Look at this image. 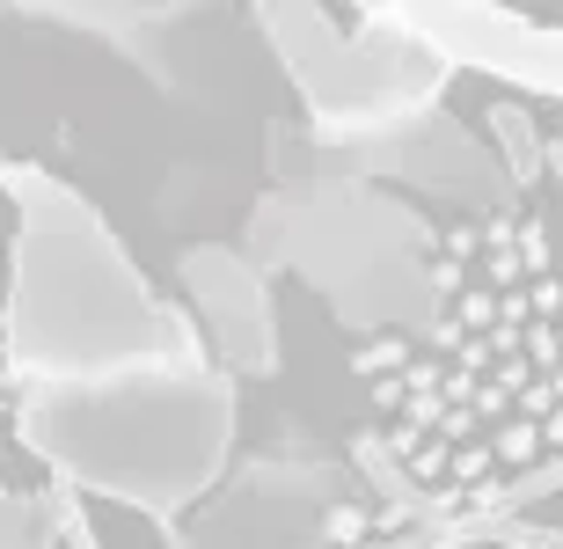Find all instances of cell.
<instances>
[{"mask_svg": "<svg viewBox=\"0 0 563 549\" xmlns=\"http://www.w3.org/2000/svg\"><path fill=\"white\" fill-rule=\"evenodd\" d=\"M15 396H22V381L8 366V338H0V418H15Z\"/></svg>", "mask_w": 563, "mask_h": 549, "instance_id": "7", "label": "cell"}, {"mask_svg": "<svg viewBox=\"0 0 563 549\" xmlns=\"http://www.w3.org/2000/svg\"><path fill=\"white\" fill-rule=\"evenodd\" d=\"M15 432L66 484L168 513L206 484L228 447V381L198 360L96 381H30L15 396Z\"/></svg>", "mask_w": 563, "mask_h": 549, "instance_id": "3", "label": "cell"}, {"mask_svg": "<svg viewBox=\"0 0 563 549\" xmlns=\"http://www.w3.org/2000/svg\"><path fill=\"white\" fill-rule=\"evenodd\" d=\"M8 198H15V278L0 338L22 388L190 360V330L154 300V286L132 272V256L81 190L44 169H8Z\"/></svg>", "mask_w": 563, "mask_h": 549, "instance_id": "2", "label": "cell"}, {"mask_svg": "<svg viewBox=\"0 0 563 549\" xmlns=\"http://www.w3.org/2000/svg\"><path fill=\"white\" fill-rule=\"evenodd\" d=\"M0 549H30V513L0 498Z\"/></svg>", "mask_w": 563, "mask_h": 549, "instance_id": "6", "label": "cell"}, {"mask_svg": "<svg viewBox=\"0 0 563 549\" xmlns=\"http://www.w3.org/2000/svg\"><path fill=\"white\" fill-rule=\"evenodd\" d=\"M0 8L81 22V30H103V37H146V30H162V22H184L198 0H0Z\"/></svg>", "mask_w": 563, "mask_h": 549, "instance_id": "5", "label": "cell"}, {"mask_svg": "<svg viewBox=\"0 0 563 549\" xmlns=\"http://www.w3.org/2000/svg\"><path fill=\"white\" fill-rule=\"evenodd\" d=\"M432 330L396 338L374 374L380 440L432 498H483L563 454V278L549 242L512 212L446 234L424 278Z\"/></svg>", "mask_w": 563, "mask_h": 549, "instance_id": "1", "label": "cell"}, {"mask_svg": "<svg viewBox=\"0 0 563 549\" xmlns=\"http://www.w3.org/2000/svg\"><path fill=\"white\" fill-rule=\"evenodd\" d=\"M256 15L272 30L278 59L292 66V81L308 88V103L330 125H366V132L402 125L446 81V59L410 30L352 37V30H336L322 15V0H256Z\"/></svg>", "mask_w": 563, "mask_h": 549, "instance_id": "4", "label": "cell"}]
</instances>
